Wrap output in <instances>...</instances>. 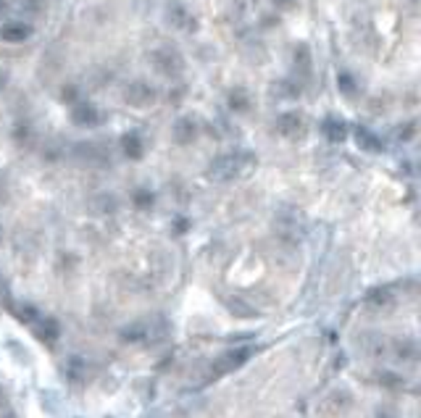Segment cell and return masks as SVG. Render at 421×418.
I'll use <instances>...</instances> for the list:
<instances>
[{
  "label": "cell",
  "instance_id": "1",
  "mask_svg": "<svg viewBox=\"0 0 421 418\" xmlns=\"http://www.w3.org/2000/svg\"><path fill=\"white\" fill-rule=\"evenodd\" d=\"M248 166H253V155H250L248 150L226 153V155H219V158L208 166V177L216 182H229V179H235V177H240Z\"/></svg>",
  "mask_w": 421,
  "mask_h": 418
},
{
  "label": "cell",
  "instance_id": "2",
  "mask_svg": "<svg viewBox=\"0 0 421 418\" xmlns=\"http://www.w3.org/2000/svg\"><path fill=\"white\" fill-rule=\"evenodd\" d=\"M151 63L161 76H180L182 72H184V58H182V53L169 45L155 47L151 53Z\"/></svg>",
  "mask_w": 421,
  "mask_h": 418
},
{
  "label": "cell",
  "instance_id": "3",
  "mask_svg": "<svg viewBox=\"0 0 421 418\" xmlns=\"http://www.w3.org/2000/svg\"><path fill=\"white\" fill-rule=\"evenodd\" d=\"M124 103L132 108H151L155 103V90L148 82H132L124 87Z\"/></svg>",
  "mask_w": 421,
  "mask_h": 418
},
{
  "label": "cell",
  "instance_id": "4",
  "mask_svg": "<svg viewBox=\"0 0 421 418\" xmlns=\"http://www.w3.org/2000/svg\"><path fill=\"white\" fill-rule=\"evenodd\" d=\"M253 355V347H237V350H229V353H224L222 358L216 360V373H229L235 371V368H240L245 360Z\"/></svg>",
  "mask_w": 421,
  "mask_h": 418
},
{
  "label": "cell",
  "instance_id": "5",
  "mask_svg": "<svg viewBox=\"0 0 421 418\" xmlns=\"http://www.w3.org/2000/svg\"><path fill=\"white\" fill-rule=\"evenodd\" d=\"M72 121H74L76 126H98L103 121V113L92 103H79L72 111Z\"/></svg>",
  "mask_w": 421,
  "mask_h": 418
},
{
  "label": "cell",
  "instance_id": "6",
  "mask_svg": "<svg viewBox=\"0 0 421 418\" xmlns=\"http://www.w3.org/2000/svg\"><path fill=\"white\" fill-rule=\"evenodd\" d=\"M277 129H279V135H285V137H298L303 129H305V121H303L301 113L290 111V113H282V116L277 119Z\"/></svg>",
  "mask_w": 421,
  "mask_h": 418
},
{
  "label": "cell",
  "instance_id": "7",
  "mask_svg": "<svg viewBox=\"0 0 421 418\" xmlns=\"http://www.w3.org/2000/svg\"><path fill=\"white\" fill-rule=\"evenodd\" d=\"M321 132L330 142H343L347 137V124L343 119H337V116H327L321 121Z\"/></svg>",
  "mask_w": 421,
  "mask_h": 418
},
{
  "label": "cell",
  "instance_id": "8",
  "mask_svg": "<svg viewBox=\"0 0 421 418\" xmlns=\"http://www.w3.org/2000/svg\"><path fill=\"white\" fill-rule=\"evenodd\" d=\"M169 21H171L177 30H184V32L195 30V16L190 14L184 6H180V3H174V6L169 8Z\"/></svg>",
  "mask_w": 421,
  "mask_h": 418
},
{
  "label": "cell",
  "instance_id": "9",
  "mask_svg": "<svg viewBox=\"0 0 421 418\" xmlns=\"http://www.w3.org/2000/svg\"><path fill=\"white\" fill-rule=\"evenodd\" d=\"M30 34L32 30L21 21H11L6 27H0V40H6V43H24Z\"/></svg>",
  "mask_w": 421,
  "mask_h": 418
},
{
  "label": "cell",
  "instance_id": "10",
  "mask_svg": "<svg viewBox=\"0 0 421 418\" xmlns=\"http://www.w3.org/2000/svg\"><path fill=\"white\" fill-rule=\"evenodd\" d=\"M121 150H124V155H127V158L140 161V158H142V153H145V142H142V137L137 135V132H129V135L121 137Z\"/></svg>",
  "mask_w": 421,
  "mask_h": 418
},
{
  "label": "cell",
  "instance_id": "11",
  "mask_svg": "<svg viewBox=\"0 0 421 418\" xmlns=\"http://www.w3.org/2000/svg\"><path fill=\"white\" fill-rule=\"evenodd\" d=\"M197 135V124L193 119H180L174 124V140L180 142V145H187V142H193Z\"/></svg>",
  "mask_w": 421,
  "mask_h": 418
},
{
  "label": "cell",
  "instance_id": "12",
  "mask_svg": "<svg viewBox=\"0 0 421 418\" xmlns=\"http://www.w3.org/2000/svg\"><path fill=\"white\" fill-rule=\"evenodd\" d=\"M366 305L369 308H387V305H392V289L390 287H374L369 295H366Z\"/></svg>",
  "mask_w": 421,
  "mask_h": 418
},
{
  "label": "cell",
  "instance_id": "13",
  "mask_svg": "<svg viewBox=\"0 0 421 418\" xmlns=\"http://www.w3.org/2000/svg\"><path fill=\"white\" fill-rule=\"evenodd\" d=\"M356 142H358V148L366 150V153H379V150H382V140H379L374 132H369V129H356Z\"/></svg>",
  "mask_w": 421,
  "mask_h": 418
},
{
  "label": "cell",
  "instance_id": "14",
  "mask_svg": "<svg viewBox=\"0 0 421 418\" xmlns=\"http://www.w3.org/2000/svg\"><path fill=\"white\" fill-rule=\"evenodd\" d=\"M229 105H232V108H237V111H245V108H248V98H245V92H232V95H229Z\"/></svg>",
  "mask_w": 421,
  "mask_h": 418
},
{
  "label": "cell",
  "instance_id": "15",
  "mask_svg": "<svg viewBox=\"0 0 421 418\" xmlns=\"http://www.w3.org/2000/svg\"><path fill=\"white\" fill-rule=\"evenodd\" d=\"M337 85L343 87V92H345V95H353V92H356V85H353V79H350L347 74L337 76Z\"/></svg>",
  "mask_w": 421,
  "mask_h": 418
},
{
  "label": "cell",
  "instance_id": "16",
  "mask_svg": "<svg viewBox=\"0 0 421 418\" xmlns=\"http://www.w3.org/2000/svg\"><path fill=\"white\" fill-rule=\"evenodd\" d=\"M135 203L140 206V208H148V206H153V195L151 192H137Z\"/></svg>",
  "mask_w": 421,
  "mask_h": 418
},
{
  "label": "cell",
  "instance_id": "17",
  "mask_svg": "<svg viewBox=\"0 0 421 418\" xmlns=\"http://www.w3.org/2000/svg\"><path fill=\"white\" fill-rule=\"evenodd\" d=\"M274 3H277L279 8H292V6L298 3V0H274Z\"/></svg>",
  "mask_w": 421,
  "mask_h": 418
},
{
  "label": "cell",
  "instance_id": "18",
  "mask_svg": "<svg viewBox=\"0 0 421 418\" xmlns=\"http://www.w3.org/2000/svg\"><path fill=\"white\" fill-rule=\"evenodd\" d=\"M6 3H8V0H0V14L6 11Z\"/></svg>",
  "mask_w": 421,
  "mask_h": 418
}]
</instances>
